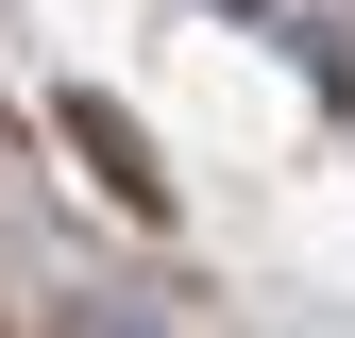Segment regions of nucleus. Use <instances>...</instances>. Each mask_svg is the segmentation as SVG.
Returning a JSON list of instances; mask_svg holds the SVG:
<instances>
[{
	"mask_svg": "<svg viewBox=\"0 0 355 338\" xmlns=\"http://www.w3.org/2000/svg\"><path fill=\"white\" fill-rule=\"evenodd\" d=\"M68 136H85V169H102L119 203H153V169H136V136H119V102H68Z\"/></svg>",
	"mask_w": 355,
	"mask_h": 338,
	"instance_id": "f257e3e1",
	"label": "nucleus"
}]
</instances>
